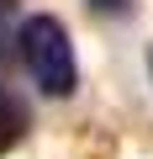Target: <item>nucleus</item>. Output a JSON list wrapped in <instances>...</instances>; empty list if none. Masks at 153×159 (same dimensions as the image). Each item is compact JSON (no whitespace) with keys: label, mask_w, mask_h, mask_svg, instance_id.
<instances>
[{"label":"nucleus","mask_w":153,"mask_h":159,"mask_svg":"<svg viewBox=\"0 0 153 159\" xmlns=\"http://www.w3.org/2000/svg\"><path fill=\"white\" fill-rule=\"evenodd\" d=\"M21 64L32 74V85L42 96H74V85H79V64H74V43L63 32L58 16H27L21 32Z\"/></svg>","instance_id":"1"},{"label":"nucleus","mask_w":153,"mask_h":159,"mask_svg":"<svg viewBox=\"0 0 153 159\" xmlns=\"http://www.w3.org/2000/svg\"><path fill=\"white\" fill-rule=\"evenodd\" d=\"M21 133H27V106L0 85V154H6L11 143H21Z\"/></svg>","instance_id":"2"},{"label":"nucleus","mask_w":153,"mask_h":159,"mask_svg":"<svg viewBox=\"0 0 153 159\" xmlns=\"http://www.w3.org/2000/svg\"><path fill=\"white\" fill-rule=\"evenodd\" d=\"M95 16H132V0H85Z\"/></svg>","instance_id":"3"}]
</instances>
